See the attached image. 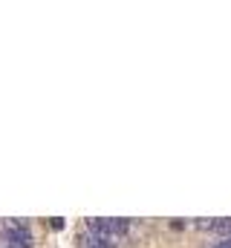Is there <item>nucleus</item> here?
Instances as JSON below:
<instances>
[{"label":"nucleus","instance_id":"1","mask_svg":"<svg viewBox=\"0 0 231 248\" xmlns=\"http://www.w3.org/2000/svg\"><path fill=\"white\" fill-rule=\"evenodd\" d=\"M104 222H107V237H116V234L127 231V219H104Z\"/></svg>","mask_w":231,"mask_h":248},{"label":"nucleus","instance_id":"4","mask_svg":"<svg viewBox=\"0 0 231 248\" xmlns=\"http://www.w3.org/2000/svg\"><path fill=\"white\" fill-rule=\"evenodd\" d=\"M214 248H226V246H220V243H217V246H214Z\"/></svg>","mask_w":231,"mask_h":248},{"label":"nucleus","instance_id":"3","mask_svg":"<svg viewBox=\"0 0 231 248\" xmlns=\"http://www.w3.org/2000/svg\"><path fill=\"white\" fill-rule=\"evenodd\" d=\"M50 225H52L55 231H61V228H64V219H61V217H55V219H50Z\"/></svg>","mask_w":231,"mask_h":248},{"label":"nucleus","instance_id":"2","mask_svg":"<svg viewBox=\"0 0 231 248\" xmlns=\"http://www.w3.org/2000/svg\"><path fill=\"white\" fill-rule=\"evenodd\" d=\"M214 234H220L223 240H231V219H217V228Z\"/></svg>","mask_w":231,"mask_h":248}]
</instances>
